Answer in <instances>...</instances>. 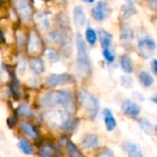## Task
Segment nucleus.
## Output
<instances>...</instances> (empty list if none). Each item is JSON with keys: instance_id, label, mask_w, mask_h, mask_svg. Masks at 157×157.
Masks as SVG:
<instances>
[{"instance_id": "obj_2", "label": "nucleus", "mask_w": 157, "mask_h": 157, "mask_svg": "<svg viewBox=\"0 0 157 157\" xmlns=\"http://www.w3.org/2000/svg\"><path fill=\"white\" fill-rule=\"evenodd\" d=\"M43 120L52 129H61L63 131L72 130L75 128V120L62 110L47 111L43 114Z\"/></svg>"}, {"instance_id": "obj_16", "label": "nucleus", "mask_w": 157, "mask_h": 157, "mask_svg": "<svg viewBox=\"0 0 157 157\" xmlns=\"http://www.w3.org/2000/svg\"><path fill=\"white\" fill-rule=\"evenodd\" d=\"M103 117H104V122H105L107 130L112 131L117 126V122L113 116L112 111L109 108H105L103 110Z\"/></svg>"}, {"instance_id": "obj_8", "label": "nucleus", "mask_w": 157, "mask_h": 157, "mask_svg": "<svg viewBox=\"0 0 157 157\" xmlns=\"http://www.w3.org/2000/svg\"><path fill=\"white\" fill-rule=\"evenodd\" d=\"M75 82V78L71 74L63 73V74H52L46 80L47 86L51 88L63 86Z\"/></svg>"}, {"instance_id": "obj_36", "label": "nucleus", "mask_w": 157, "mask_h": 157, "mask_svg": "<svg viewBox=\"0 0 157 157\" xmlns=\"http://www.w3.org/2000/svg\"><path fill=\"white\" fill-rule=\"evenodd\" d=\"M146 2L151 10L157 11V0H146Z\"/></svg>"}, {"instance_id": "obj_35", "label": "nucleus", "mask_w": 157, "mask_h": 157, "mask_svg": "<svg viewBox=\"0 0 157 157\" xmlns=\"http://www.w3.org/2000/svg\"><path fill=\"white\" fill-rule=\"evenodd\" d=\"M26 64H25V59H24V57L22 56H20L19 57V59H18V65H17V69H18V71L20 72V73H23L24 71H25V69H26Z\"/></svg>"}, {"instance_id": "obj_19", "label": "nucleus", "mask_w": 157, "mask_h": 157, "mask_svg": "<svg viewBox=\"0 0 157 157\" xmlns=\"http://www.w3.org/2000/svg\"><path fill=\"white\" fill-rule=\"evenodd\" d=\"M29 68L35 75H40L44 72L45 67L42 59L40 58H32L29 60Z\"/></svg>"}, {"instance_id": "obj_28", "label": "nucleus", "mask_w": 157, "mask_h": 157, "mask_svg": "<svg viewBox=\"0 0 157 157\" xmlns=\"http://www.w3.org/2000/svg\"><path fill=\"white\" fill-rule=\"evenodd\" d=\"M86 42L88 43V44L90 45H94L96 43H97V40H98V35H97V32L94 29L92 28H87L86 31Z\"/></svg>"}, {"instance_id": "obj_38", "label": "nucleus", "mask_w": 157, "mask_h": 157, "mask_svg": "<svg viewBox=\"0 0 157 157\" xmlns=\"http://www.w3.org/2000/svg\"><path fill=\"white\" fill-rule=\"evenodd\" d=\"M153 71L155 75H157V59L153 60Z\"/></svg>"}, {"instance_id": "obj_23", "label": "nucleus", "mask_w": 157, "mask_h": 157, "mask_svg": "<svg viewBox=\"0 0 157 157\" xmlns=\"http://www.w3.org/2000/svg\"><path fill=\"white\" fill-rule=\"evenodd\" d=\"M135 13H136V8L132 0H128L127 4L123 5L121 7V14H122L123 18H125V19L130 18L131 16H132Z\"/></svg>"}, {"instance_id": "obj_22", "label": "nucleus", "mask_w": 157, "mask_h": 157, "mask_svg": "<svg viewBox=\"0 0 157 157\" xmlns=\"http://www.w3.org/2000/svg\"><path fill=\"white\" fill-rule=\"evenodd\" d=\"M121 67L122 70L128 74H131L133 72V65L132 58L129 55H123L121 57Z\"/></svg>"}, {"instance_id": "obj_20", "label": "nucleus", "mask_w": 157, "mask_h": 157, "mask_svg": "<svg viewBox=\"0 0 157 157\" xmlns=\"http://www.w3.org/2000/svg\"><path fill=\"white\" fill-rule=\"evenodd\" d=\"M98 38L103 48H109L112 43V40H113L112 34L105 30H100L98 31Z\"/></svg>"}, {"instance_id": "obj_11", "label": "nucleus", "mask_w": 157, "mask_h": 157, "mask_svg": "<svg viewBox=\"0 0 157 157\" xmlns=\"http://www.w3.org/2000/svg\"><path fill=\"white\" fill-rule=\"evenodd\" d=\"M121 111L124 115H127L132 118H136L140 115L141 108L135 102L130 99H126L121 105Z\"/></svg>"}, {"instance_id": "obj_26", "label": "nucleus", "mask_w": 157, "mask_h": 157, "mask_svg": "<svg viewBox=\"0 0 157 157\" xmlns=\"http://www.w3.org/2000/svg\"><path fill=\"white\" fill-rule=\"evenodd\" d=\"M139 125H140V128L142 129V130L148 134V135H152L154 132H155V129L154 126L152 125V123L146 119H140L139 120Z\"/></svg>"}, {"instance_id": "obj_3", "label": "nucleus", "mask_w": 157, "mask_h": 157, "mask_svg": "<svg viewBox=\"0 0 157 157\" xmlns=\"http://www.w3.org/2000/svg\"><path fill=\"white\" fill-rule=\"evenodd\" d=\"M40 105L46 108L59 105L69 110L73 106V96L67 91H51L41 98Z\"/></svg>"}, {"instance_id": "obj_14", "label": "nucleus", "mask_w": 157, "mask_h": 157, "mask_svg": "<svg viewBox=\"0 0 157 157\" xmlns=\"http://www.w3.org/2000/svg\"><path fill=\"white\" fill-rule=\"evenodd\" d=\"M81 145L86 150L96 149L99 146V140L95 134H87L84 137Z\"/></svg>"}, {"instance_id": "obj_9", "label": "nucleus", "mask_w": 157, "mask_h": 157, "mask_svg": "<svg viewBox=\"0 0 157 157\" xmlns=\"http://www.w3.org/2000/svg\"><path fill=\"white\" fill-rule=\"evenodd\" d=\"M41 48H42V43L40 35L36 31L34 30L30 31L29 34L28 45H27L28 53L30 55H37L40 52Z\"/></svg>"}, {"instance_id": "obj_27", "label": "nucleus", "mask_w": 157, "mask_h": 157, "mask_svg": "<svg viewBox=\"0 0 157 157\" xmlns=\"http://www.w3.org/2000/svg\"><path fill=\"white\" fill-rule=\"evenodd\" d=\"M66 149H67L68 155H70V157H84V155L79 152V150L75 146V144L73 142H71V141L67 142Z\"/></svg>"}, {"instance_id": "obj_18", "label": "nucleus", "mask_w": 157, "mask_h": 157, "mask_svg": "<svg viewBox=\"0 0 157 157\" xmlns=\"http://www.w3.org/2000/svg\"><path fill=\"white\" fill-rule=\"evenodd\" d=\"M124 148L127 151L128 157H144L141 148L138 144L132 142H126L124 143Z\"/></svg>"}, {"instance_id": "obj_5", "label": "nucleus", "mask_w": 157, "mask_h": 157, "mask_svg": "<svg viewBox=\"0 0 157 157\" xmlns=\"http://www.w3.org/2000/svg\"><path fill=\"white\" fill-rule=\"evenodd\" d=\"M67 30H70V29L62 28L60 30H56L51 32L49 35L50 40L61 45V47L64 50V53H70L68 49L71 50V35L69 33V31Z\"/></svg>"}, {"instance_id": "obj_1", "label": "nucleus", "mask_w": 157, "mask_h": 157, "mask_svg": "<svg viewBox=\"0 0 157 157\" xmlns=\"http://www.w3.org/2000/svg\"><path fill=\"white\" fill-rule=\"evenodd\" d=\"M76 44V74L81 79H87L92 73V65L87 45L80 33L75 36Z\"/></svg>"}, {"instance_id": "obj_6", "label": "nucleus", "mask_w": 157, "mask_h": 157, "mask_svg": "<svg viewBox=\"0 0 157 157\" xmlns=\"http://www.w3.org/2000/svg\"><path fill=\"white\" fill-rule=\"evenodd\" d=\"M138 49L139 54L144 58H149L156 49V43L148 35L141 36L138 40Z\"/></svg>"}, {"instance_id": "obj_42", "label": "nucleus", "mask_w": 157, "mask_h": 157, "mask_svg": "<svg viewBox=\"0 0 157 157\" xmlns=\"http://www.w3.org/2000/svg\"><path fill=\"white\" fill-rule=\"evenodd\" d=\"M155 130H156V131H157V125H156V126H155Z\"/></svg>"}, {"instance_id": "obj_39", "label": "nucleus", "mask_w": 157, "mask_h": 157, "mask_svg": "<svg viewBox=\"0 0 157 157\" xmlns=\"http://www.w3.org/2000/svg\"><path fill=\"white\" fill-rule=\"evenodd\" d=\"M152 101H153L155 104H156L157 105V96H155V97H153V98H152Z\"/></svg>"}, {"instance_id": "obj_13", "label": "nucleus", "mask_w": 157, "mask_h": 157, "mask_svg": "<svg viewBox=\"0 0 157 157\" xmlns=\"http://www.w3.org/2000/svg\"><path fill=\"white\" fill-rule=\"evenodd\" d=\"M73 15H74V22L76 27L81 28L86 24V13L81 6H76L74 8Z\"/></svg>"}, {"instance_id": "obj_41", "label": "nucleus", "mask_w": 157, "mask_h": 157, "mask_svg": "<svg viewBox=\"0 0 157 157\" xmlns=\"http://www.w3.org/2000/svg\"><path fill=\"white\" fill-rule=\"evenodd\" d=\"M58 1H60V2H65L66 0H58Z\"/></svg>"}, {"instance_id": "obj_32", "label": "nucleus", "mask_w": 157, "mask_h": 157, "mask_svg": "<svg viewBox=\"0 0 157 157\" xmlns=\"http://www.w3.org/2000/svg\"><path fill=\"white\" fill-rule=\"evenodd\" d=\"M102 54H103V56H104V57H105V59L107 60L108 63L110 64V63H113L114 62V60H115V55L110 50H109L108 48H104L103 51H102Z\"/></svg>"}, {"instance_id": "obj_10", "label": "nucleus", "mask_w": 157, "mask_h": 157, "mask_svg": "<svg viewBox=\"0 0 157 157\" xmlns=\"http://www.w3.org/2000/svg\"><path fill=\"white\" fill-rule=\"evenodd\" d=\"M110 8L105 1H99L92 9V16L98 21L104 20L109 14Z\"/></svg>"}, {"instance_id": "obj_15", "label": "nucleus", "mask_w": 157, "mask_h": 157, "mask_svg": "<svg viewBox=\"0 0 157 157\" xmlns=\"http://www.w3.org/2000/svg\"><path fill=\"white\" fill-rule=\"evenodd\" d=\"M20 129L24 134L31 139H38L39 138V131L37 128L28 121H21L20 122Z\"/></svg>"}, {"instance_id": "obj_40", "label": "nucleus", "mask_w": 157, "mask_h": 157, "mask_svg": "<svg viewBox=\"0 0 157 157\" xmlns=\"http://www.w3.org/2000/svg\"><path fill=\"white\" fill-rule=\"evenodd\" d=\"M83 2H85V3H93L95 0H82Z\"/></svg>"}, {"instance_id": "obj_30", "label": "nucleus", "mask_w": 157, "mask_h": 157, "mask_svg": "<svg viewBox=\"0 0 157 157\" xmlns=\"http://www.w3.org/2000/svg\"><path fill=\"white\" fill-rule=\"evenodd\" d=\"M57 20H58V23L60 24V26L62 28H63V29H69L70 21H69L68 16L65 13H60V14H58Z\"/></svg>"}, {"instance_id": "obj_17", "label": "nucleus", "mask_w": 157, "mask_h": 157, "mask_svg": "<svg viewBox=\"0 0 157 157\" xmlns=\"http://www.w3.org/2000/svg\"><path fill=\"white\" fill-rule=\"evenodd\" d=\"M61 155L60 151L58 148L53 146L52 144L46 143L40 150V157H59Z\"/></svg>"}, {"instance_id": "obj_7", "label": "nucleus", "mask_w": 157, "mask_h": 157, "mask_svg": "<svg viewBox=\"0 0 157 157\" xmlns=\"http://www.w3.org/2000/svg\"><path fill=\"white\" fill-rule=\"evenodd\" d=\"M14 6L21 19V20L28 24L32 18V6L30 0H12Z\"/></svg>"}, {"instance_id": "obj_4", "label": "nucleus", "mask_w": 157, "mask_h": 157, "mask_svg": "<svg viewBox=\"0 0 157 157\" xmlns=\"http://www.w3.org/2000/svg\"><path fill=\"white\" fill-rule=\"evenodd\" d=\"M77 97L81 106L86 110V112L89 115V117L92 119H94L97 117L99 110L98 100L85 89H80L78 91Z\"/></svg>"}, {"instance_id": "obj_25", "label": "nucleus", "mask_w": 157, "mask_h": 157, "mask_svg": "<svg viewBox=\"0 0 157 157\" xmlns=\"http://www.w3.org/2000/svg\"><path fill=\"white\" fill-rule=\"evenodd\" d=\"M139 81L144 87H150L154 84V78L153 76L148 73L147 71H142L139 74Z\"/></svg>"}, {"instance_id": "obj_21", "label": "nucleus", "mask_w": 157, "mask_h": 157, "mask_svg": "<svg viewBox=\"0 0 157 157\" xmlns=\"http://www.w3.org/2000/svg\"><path fill=\"white\" fill-rule=\"evenodd\" d=\"M133 37H134L133 30L129 26H124V28H122L121 32V41L124 44L131 43V42L133 40Z\"/></svg>"}, {"instance_id": "obj_12", "label": "nucleus", "mask_w": 157, "mask_h": 157, "mask_svg": "<svg viewBox=\"0 0 157 157\" xmlns=\"http://www.w3.org/2000/svg\"><path fill=\"white\" fill-rule=\"evenodd\" d=\"M36 24L40 29H49L52 25V15L49 12L42 11L36 15L35 17Z\"/></svg>"}, {"instance_id": "obj_24", "label": "nucleus", "mask_w": 157, "mask_h": 157, "mask_svg": "<svg viewBox=\"0 0 157 157\" xmlns=\"http://www.w3.org/2000/svg\"><path fill=\"white\" fill-rule=\"evenodd\" d=\"M18 148L22 151V153H24L25 155H31L34 154V149L32 147V145L30 144V143L25 139H21L18 143H17Z\"/></svg>"}, {"instance_id": "obj_33", "label": "nucleus", "mask_w": 157, "mask_h": 157, "mask_svg": "<svg viewBox=\"0 0 157 157\" xmlns=\"http://www.w3.org/2000/svg\"><path fill=\"white\" fill-rule=\"evenodd\" d=\"M121 84L126 87V88H129L132 85V79L130 77V76H122L121 77Z\"/></svg>"}, {"instance_id": "obj_31", "label": "nucleus", "mask_w": 157, "mask_h": 157, "mask_svg": "<svg viewBox=\"0 0 157 157\" xmlns=\"http://www.w3.org/2000/svg\"><path fill=\"white\" fill-rule=\"evenodd\" d=\"M46 56H47V58H48L51 62H52V63L59 61V58H60L59 53H58L55 49H52V48L47 49V51H46Z\"/></svg>"}, {"instance_id": "obj_34", "label": "nucleus", "mask_w": 157, "mask_h": 157, "mask_svg": "<svg viewBox=\"0 0 157 157\" xmlns=\"http://www.w3.org/2000/svg\"><path fill=\"white\" fill-rule=\"evenodd\" d=\"M98 157H115V156H114L113 152H112L110 149H109V148H105V149H103V150L99 153V155H98Z\"/></svg>"}, {"instance_id": "obj_29", "label": "nucleus", "mask_w": 157, "mask_h": 157, "mask_svg": "<svg viewBox=\"0 0 157 157\" xmlns=\"http://www.w3.org/2000/svg\"><path fill=\"white\" fill-rule=\"evenodd\" d=\"M17 112V114H18L19 116H21V117H26V118L31 117V116L33 115V112H32V110L30 109V107H29V105H25V104L20 105L18 106Z\"/></svg>"}, {"instance_id": "obj_37", "label": "nucleus", "mask_w": 157, "mask_h": 157, "mask_svg": "<svg viewBox=\"0 0 157 157\" xmlns=\"http://www.w3.org/2000/svg\"><path fill=\"white\" fill-rule=\"evenodd\" d=\"M6 123H7L8 128H9V129H12V128L16 125V119L10 118H8V119L6 120Z\"/></svg>"}]
</instances>
